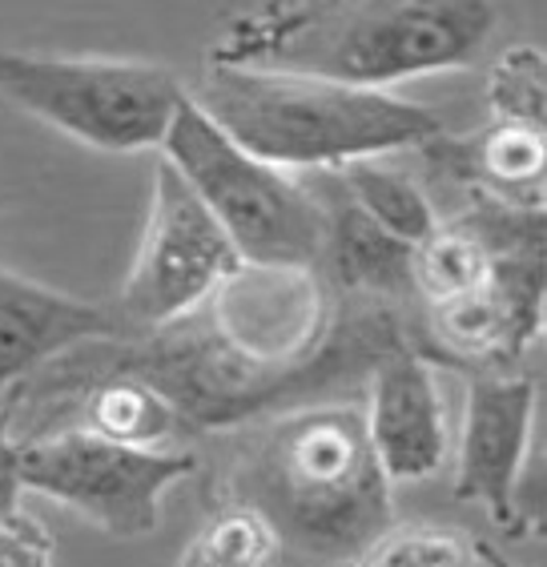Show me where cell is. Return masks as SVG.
Instances as JSON below:
<instances>
[{"mask_svg":"<svg viewBox=\"0 0 547 567\" xmlns=\"http://www.w3.org/2000/svg\"><path fill=\"white\" fill-rule=\"evenodd\" d=\"M189 101L234 145L278 169H342L362 157L423 150L443 117L391 89H359L286 69H206Z\"/></svg>","mask_w":547,"mask_h":567,"instance_id":"obj_2","label":"cell"},{"mask_svg":"<svg viewBox=\"0 0 547 567\" xmlns=\"http://www.w3.org/2000/svg\"><path fill=\"white\" fill-rule=\"evenodd\" d=\"M21 439L12 431L9 399H0V519H9L21 507Z\"/></svg>","mask_w":547,"mask_h":567,"instance_id":"obj_23","label":"cell"},{"mask_svg":"<svg viewBox=\"0 0 547 567\" xmlns=\"http://www.w3.org/2000/svg\"><path fill=\"white\" fill-rule=\"evenodd\" d=\"M278 559L282 544L262 515L241 503H221L182 547L174 567H278Z\"/></svg>","mask_w":547,"mask_h":567,"instance_id":"obj_19","label":"cell"},{"mask_svg":"<svg viewBox=\"0 0 547 567\" xmlns=\"http://www.w3.org/2000/svg\"><path fill=\"white\" fill-rule=\"evenodd\" d=\"M423 150L443 174L467 186V194L495 197V202L519 209H544V130L495 121L492 130L475 133V137H455V142L447 133H438Z\"/></svg>","mask_w":547,"mask_h":567,"instance_id":"obj_14","label":"cell"},{"mask_svg":"<svg viewBox=\"0 0 547 567\" xmlns=\"http://www.w3.org/2000/svg\"><path fill=\"white\" fill-rule=\"evenodd\" d=\"M544 250L492 254V270L471 295L427 306L423 354L471 374H507L544 334Z\"/></svg>","mask_w":547,"mask_h":567,"instance_id":"obj_9","label":"cell"},{"mask_svg":"<svg viewBox=\"0 0 547 567\" xmlns=\"http://www.w3.org/2000/svg\"><path fill=\"white\" fill-rule=\"evenodd\" d=\"M56 539L44 519L29 515L24 507L0 519V567H53Z\"/></svg>","mask_w":547,"mask_h":567,"instance_id":"obj_22","label":"cell"},{"mask_svg":"<svg viewBox=\"0 0 547 567\" xmlns=\"http://www.w3.org/2000/svg\"><path fill=\"white\" fill-rule=\"evenodd\" d=\"M69 406L81 411V423L73 426H85L93 435L125 447H177V439L186 431L174 403L137 374H105L89 382L85 391L69 399Z\"/></svg>","mask_w":547,"mask_h":567,"instance_id":"obj_15","label":"cell"},{"mask_svg":"<svg viewBox=\"0 0 547 567\" xmlns=\"http://www.w3.org/2000/svg\"><path fill=\"white\" fill-rule=\"evenodd\" d=\"M371 394L362 403L367 439L391 483L431 480L451 458V426L435 382V362L415 347L386 350L371 367Z\"/></svg>","mask_w":547,"mask_h":567,"instance_id":"obj_11","label":"cell"},{"mask_svg":"<svg viewBox=\"0 0 547 567\" xmlns=\"http://www.w3.org/2000/svg\"><path fill=\"white\" fill-rule=\"evenodd\" d=\"M487 110L499 125H547V61L539 44H512L487 69Z\"/></svg>","mask_w":547,"mask_h":567,"instance_id":"obj_20","label":"cell"},{"mask_svg":"<svg viewBox=\"0 0 547 567\" xmlns=\"http://www.w3.org/2000/svg\"><path fill=\"white\" fill-rule=\"evenodd\" d=\"M0 97L105 153L162 150L186 81L154 61L0 49Z\"/></svg>","mask_w":547,"mask_h":567,"instance_id":"obj_5","label":"cell"},{"mask_svg":"<svg viewBox=\"0 0 547 567\" xmlns=\"http://www.w3.org/2000/svg\"><path fill=\"white\" fill-rule=\"evenodd\" d=\"M487 270H492V254L460 221L438 226L419 246H411V290L427 306L471 295L475 286H483Z\"/></svg>","mask_w":547,"mask_h":567,"instance_id":"obj_18","label":"cell"},{"mask_svg":"<svg viewBox=\"0 0 547 567\" xmlns=\"http://www.w3.org/2000/svg\"><path fill=\"white\" fill-rule=\"evenodd\" d=\"M354 567H475V547L467 532L455 527H386Z\"/></svg>","mask_w":547,"mask_h":567,"instance_id":"obj_21","label":"cell"},{"mask_svg":"<svg viewBox=\"0 0 547 567\" xmlns=\"http://www.w3.org/2000/svg\"><path fill=\"white\" fill-rule=\"evenodd\" d=\"M539 386L527 374H471L455 458V499L487 507L504 532H524L519 475L536 426Z\"/></svg>","mask_w":547,"mask_h":567,"instance_id":"obj_10","label":"cell"},{"mask_svg":"<svg viewBox=\"0 0 547 567\" xmlns=\"http://www.w3.org/2000/svg\"><path fill=\"white\" fill-rule=\"evenodd\" d=\"M339 0H241L209 44L206 69H274Z\"/></svg>","mask_w":547,"mask_h":567,"instance_id":"obj_16","label":"cell"},{"mask_svg":"<svg viewBox=\"0 0 547 567\" xmlns=\"http://www.w3.org/2000/svg\"><path fill=\"white\" fill-rule=\"evenodd\" d=\"M162 162L186 177L202 206L226 229L241 262L318 270L327 238L322 197L302 186L290 169L258 162L254 153L234 145L189 101V93L165 133Z\"/></svg>","mask_w":547,"mask_h":567,"instance_id":"obj_4","label":"cell"},{"mask_svg":"<svg viewBox=\"0 0 547 567\" xmlns=\"http://www.w3.org/2000/svg\"><path fill=\"white\" fill-rule=\"evenodd\" d=\"M334 177V174H330ZM327 209V238L318 270H327V286L339 290V298H371V302L403 306L411 290V246L391 238L383 226H374L351 197L342 194L334 177V194L322 197Z\"/></svg>","mask_w":547,"mask_h":567,"instance_id":"obj_13","label":"cell"},{"mask_svg":"<svg viewBox=\"0 0 547 567\" xmlns=\"http://www.w3.org/2000/svg\"><path fill=\"white\" fill-rule=\"evenodd\" d=\"M330 174L339 177L342 194L351 197L374 226H383L391 238L419 246L427 234L438 229L431 197L403 169H394L379 157H362V162H347L342 169H330Z\"/></svg>","mask_w":547,"mask_h":567,"instance_id":"obj_17","label":"cell"},{"mask_svg":"<svg viewBox=\"0 0 547 567\" xmlns=\"http://www.w3.org/2000/svg\"><path fill=\"white\" fill-rule=\"evenodd\" d=\"M189 447H125L85 426H56L21 439L24 492L65 503L113 539H145L162 524V495L189 480Z\"/></svg>","mask_w":547,"mask_h":567,"instance_id":"obj_6","label":"cell"},{"mask_svg":"<svg viewBox=\"0 0 547 567\" xmlns=\"http://www.w3.org/2000/svg\"><path fill=\"white\" fill-rule=\"evenodd\" d=\"M234 354L266 371H298L318 359L334 322V295L310 266L241 262L202 306Z\"/></svg>","mask_w":547,"mask_h":567,"instance_id":"obj_8","label":"cell"},{"mask_svg":"<svg viewBox=\"0 0 547 567\" xmlns=\"http://www.w3.org/2000/svg\"><path fill=\"white\" fill-rule=\"evenodd\" d=\"M130 334L117 306L61 295L0 266V399L69 350Z\"/></svg>","mask_w":547,"mask_h":567,"instance_id":"obj_12","label":"cell"},{"mask_svg":"<svg viewBox=\"0 0 547 567\" xmlns=\"http://www.w3.org/2000/svg\"><path fill=\"white\" fill-rule=\"evenodd\" d=\"M391 487L362 403L327 399L246 423L221 471L226 503L258 512L282 556L310 564H354L394 524Z\"/></svg>","mask_w":547,"mask_h":567,"instance_id":"obj_1","label":"cell"},{"mask_svg":"<svg viewBox=\"0 0 547 567\" xmlns=\"http://www.w3.org/2000/svg\"><path fill=\"white\" fill-rule=\"evenodd\" d=\"M241 266L234 241L169 162H157L142 246L121 286L117 315L133 334L197 315Z\"/></svg>","mask_w":547,"mask_h":567,"instance_id":"obj_7","label":"cell"},{"mask_svg":"<svg viewBox=\"0 0 547 567\" xmlns=\"http://www.w3.org/2000/svg\"><path fill=\"white\" fill-rule=\"evenodd\" d=\"M499 24V0H339L274 69L359 89L479 61Z\"/></svg>","mask_w":547,"mask_h":567,"instance_id":"obj_3","label":"cell"},{"mask_svg":"<svg viewBox=\"0 0 547 567\" xmlns=\"http://www.w3.org/2000/svg\"><path fill=\"white\" fill-rule=\"evenodd\" d=\"M471 547H475V564H483V567H519L515 559H507L499 547L483 544V539H471Z\"/></svg>","mask_w":547,"mask_h":567,"instance_id":"obj_24","label":"cell"}]
</instances>
